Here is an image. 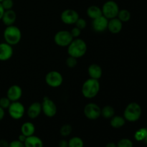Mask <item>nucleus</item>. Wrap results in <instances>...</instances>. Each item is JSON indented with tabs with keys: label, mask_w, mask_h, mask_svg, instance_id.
I'll list each match as a JSON object with an SVG mask.
<instances>
[{
	"label": "nucleus",
	"mask_w": 147,
	"mask_h": 147,
	"mask_svg": "<svg viewBox=\"0 0 147 147\" xmlns=\"http://www.w3.org/2000/svg\"><path fill=\"white\" fill-rule=\"evenodd\" d=\"M87 49V45L84 40L80 38H76L73 39L71 43L67 46V53L69 56L78 59L86 55Z\"/></svg>",
	"instance_id": "f257e3e1"
},
{
	"label": "nucleus",
	"mask_w": 147,
	"mask_h": 147,
	"mask_svg": "<svg viewBox=\"0 0 147 147\" xmlns=\"http://www.w3.org/2000/svg\"><path fill=\"white\" fill-rule=\"evenodd\" d=\"M100 83L98 80L90 78L86 80L82 86V94L86 98H93L98 94L100 91Z\"/></svg>",
	"instance_id": "f03ea898"
},
{
	"label": "nucleus",
	"mask_w": 147,
	"mask_h": 147,
	"mask_svg": "<svg viewBox=\"0 0 147 147\" xmlns=\"http://www.w3.org/2000/svg\"><path fill=\"white\" fill-rule=\"evenodd\" d=\"M5 42L11 46L16 45L22 39V32L17 26H7L3 33Z\"/></svg>",
	"instance_id": "7ed1b4c3"
},
{
	"label": "nucleus",
	"mask_w": 147,
	"mask_h": 147,
	"mask_svg": "<svg viewBox=\"0 0 147 147\" xmlns=\"http://www.w3.org/2000/svg\"><path fill=\"white\" fill-rule=\"evenodd\" d=\"M142 108L137 103L132 102L126 107L123 113V117L129 122H135L140 119L142 116Z\"/></svg>",
	"instance_id": "20e7f679"
},
{
	"label": "nucleus",
	"mask_w": 147,
	"mask_h": 147,
	"mask_svg": "<svg viewBox=\"0 0 147 147\" xmlns=\"http://www.w3.org/2000/svg\"><path fill=\"white\" fill-rule=\"evenodd\" d=\"M102 14L108 20L117 17L119 11V7L116 1L109 0L106 1L102 7Z\"/></svg>",
	"instance_id": "39448f33"
},
{
	"label": "nucleus",
	"mask_w": 147,
	"mask_h": 147,
	"mask_svg": "<svg viewBox=\"0 0 147 147\" xmlns=\"http://www.w3.org/2000/svg\"><path fill=\"white\" fill-rule=\"evenodd\" d=\"M73 36L70 32L67 30L58 31L54 36V41L57 45L60 47H67L73 40Z\"/></svg>",
	"instance_id": "423d86ee"
},
{
	"label": "nucleus",
	"mask_w": 147,
	"mask_h": 147,
	"mask_svg": "<svg viewBox=\"0 0 147 147\" xmlns=\"http://www.w3.org/2000/svg\"><path fill=\"white\" fill-rule=\"evenodd\" d=\"M7 110L10 117L14 120L22 119L25 113V108L24 105L19 101L11 102Z\"/></svg>",
	"instance_id": "0eeeda50"
},
{
	"label": "nucleus",
	"mask_w": 147,
	"mask_h": 147,
	"mask_svg": "<svg viewBox=\"0 0 147 147\" xmlns=\"http://www.w3.org/2000/svg\"><path fill=\"white\" fill-rule=\"evenodd\" d=\"M42 105V112H43L47 117L53 118L57 113V106L55 102L48 97H45L43 98Z\"/></svg>",
	"instance_id": "6e6552de"
},
{
	"label": "nucleus",
	"mask_w": 147,
	"mask_h": 147,
	"mask_svg": "<svg viewBox=\"0 0 147 147\" xmlns=\"http://www.w3.org/2000/svg\"><path fill=\"white\" fill-rule=\"evenodd\" d=\"M45 82L50 87L58 88L63 84V77L58 71L53 70L47 73L45 76Z\"/></svg>",
	"instance_id": "1a4fd4ad"
},
{
	"label": "nucleus",
	"mask_w": 147,
	"mask_h": 147,
	"mask_svg": "<svg viewBox=\"0 0 147 147\" xmlns=\"http://www.w3.org/2000/svg\"><path fill=\"white\" fill-rule=\"evenodd\" d=\"M83 112L86 117L90 120H96L101 116V109L98 105L94 103L86 105Z\"/></svg>",
	"instance_id": "9d476101"
},
{
	"label": "nucleus",
	"mask_w": 147,
	"mask_h": 147,
	"mask_svg": "<svg viewBox=\"0 0 147 147\" xmlns=\"http://www.w3.org/2000/svg\"><path fill=\"white\" fill-rule=\"evenodd\" d=\"M79 14L77 11L72 9H67L64 10L61 13L60 18H61L62 22L64 24L71 25V24H75L78 19L79 18Z\"/></svg>",
	"instance_id": "9b49d317"
},
{
	"label": "nucleus",
	"mask_w": 147,
	"mask_h": 147,
	"mask_svg": "<svg viewBox=\"0 0 147 147\" xmlns=\"http://www.w3.org/2000/svg\"><path fill=\"white\" fill-rule=\"evenodd\" d=\"M108 23H109V20L102 15L95 20H93L92 27L96 32H103L108 29Z\"/></svg>",
	"instance_id": "f8f14e48"
},
{
	"label": "nucleus",
	"mask_w": 147,
	"mask_h": 147,
	"mask_svg": "<svg viewBox=\"0 0 147 147\" xmlns=\"http://www.w3.org/2000/svg\"><path fill=\"white\" fill-rule=\"evenodd\" d=\"M22 96V89L18 85H13L10 86L7 91V97L11 102L19 101Z\"/></svg>",
	"instance_id": "ddd939ff"
},
{
	"label": "nucleus",
	"mask_w": 147,
	"mask_h": 147,
	"mask_svg": "<svg viewBox=\"0 0 147 147\" xmlns=\"http://www.w3.org/2000/svg\"><path fill=\"white\" fill-rule=\"evenodd\" d=\"M13 47L7 42L0 43V61H7L13 55Z\"/></svg>",
	"instance_id": "4468645a"
},
{
	"label": "nucleus",
	"mask_w": 147,
	"mask_h": 147,
	"mask_svg": "<svg viewBox=\"0 0 147 147\" xmlns=\"http://www.w3.org/2000/svg\"><path fill=\"white\" fill-rule=\"evenodd\" d=\"M122 28H123V22L117 17L109 20L107 30H109L112 34H118L121 31Z\"/></svg>",
	"instance_id": "2eb2a0df"
},
{
	"label": "nucleus",
	"mask_w": 147,
	"mask_h": 147,
	"mask_svg": "<svg viewBox=\"0 0 147 147\" xmlns=\"http://www.w3.org/2000/svg\"><path fill=\"white\" fill-rule=\"evenodd\" d=\"M16 20H17V14H16V12L13 9H9L4 11V13L1 20L2 21L3 24L7 27V26L14 25Z\"/></svg>",
	"instance_id": "dca6fc26"
},
{
	"label": "nucleus",
	"mask_w": 147,
	"mask_h": 147,
	"mask_svg": "<svg viewBox=\"0 0 147 147\" xmlns=\"http://www.w3.org/2000/svg\"><path fill=\"white\" fill-rule=\"evenodd\" d=\"M42 112V105L39 102H34L29 106L27 109V115L29 118L34 119L38 117Z\"/></svg>",
	"instance_id": "f3484780"
},
{
	"label": "nucleus",
	"mask_w": 147,
	"mask_h": 147,
	"mask_svg": "<svg viewBox=\"0 0 147 147\" xmlns=\"http://www.w3.org/2000/svg\"><path fill=\"white\" fill-rule=\"evenodd\" d=\"M88 73L90 78L99 80L103 74V70L99 65L93 63V64L89 65L88 68Z\"/></svg>",
	"instance_id": "a211bd4d"
},
{
	"label": "nucleus",
	"mask_w": 147,
	"mask_h": 147,
	"mask_svg": "<svg viewBox=\"0 0 147 147\" xmlns=\"http://www.w3.org/2000/svg\"><path fill=\"white\" fill-rule=\"evenodd\" d=\"M24 144L25 147H43L42 139L34 135L27 137Z\"/></svg>",
	"instance_id": "6ab92c4d"
},
{
	"label": "nucleus",
	"mask_w": 147,
	"mask_h": 147,
	"mask_svg": "<svg viewBox=\"0 0 147 147\" xmlns=\"http://www.w3.org/2000/svg\"><path fill=\"white\" fill-rule=\"evenodd\" d=\"M35 132V126L32 122L27 121L23 123L21 126V133L27 137L34 135Z\"/></svg>",
	"instance_id": "aec40b11"
},
{
	"label": "nucleus",
	"mask_w": 147,
	"mask_h": 147,
	"mask_svg": "<svg viewBox=\"0 0 147 147\" xmlns=\"http://www.w3.org/2000/svg\"><path fill=\"white\" fill-rule=\"evenodd\" d=\"M87 15L89 18L92 19V20H95V19L103 15L101 8L96 5L90 6L87 9Z\"/></svg>",
	"instance_id": "412c9836"
},
{
	"label": "nucleus",
	"mask_w": 147,
	"mask_h": 147,
	"mask_svg": "<svg viewBox=\"0 0 147 147\" xmlns=\"http://www.w3.org/2000/svg\"><path fill=\"white\" fill-rule=\"evenodd\" d=\"M126 123V119L123 116H113L111 119L110 124L114 129H120L123 127Z\"/></svg>",
	"instance_id": "4be33fe9"
},
{
	"label": "nucleus",
	"mask_w": 147,
	"mask_h": 147,
	"mask_svg": "<svg viewBox=\"0 0 147 147\" xmlns=\"http://www.w3.org/2000/svg\"><path fill=\"white\" fill-rule=\"evenodd\" d=\"M115 115V110L111 106H105L101 109V116L106 119H111Z\"/></svg>",
	"instance_id": "5701e85b"
},
{
	"label": "nucleus",
	"mask_w": 147,
	"mask_h": 147,
	"mask_svg": "<svg viewBox=\"0 0 147 147\" xmlns=\"http://www.w3.org/2000/svg\"><path fill=\"white\" fill-rule=\"evenodd\" d=\"M117 18L119 19L122 22H127L131 19V13L127 9L119 10Z\"/></svg>",
	"instance_id": "b1692460"
},
{
	"label": "nucleus",
	"mask_w": 147,
	"mask_h": 147,
	"mask_svg": "<svg viewBox=\"0 0 147 147\" xmlns=\"http://www.w3.org/2000/svg\"><path fill=\"white\" fill-rule=\"evenodd\" d=\"M84 143L81 138L75 136L68 141V147H83Z\"/></svg>",
	"instance_id": "393cba45"
},
{
	"label": "nucleus",
	"mask_w": 147,
	"mask_h": 147,
	"mask_svg": "<svg viewBox=\"0 0 147 147\" xmlns=\"http://www.w3.org/2000/svg\"><path fill=\"white\" fill-rule=\"evenodd\" d=\"M146 135L147 129H146V128H142V129L136 131L134 134V138L138 142H142V141L145 140V139L146 137Z\"/></svg>",
	"instance_id": "a878e982"
},
{
	"label": "nucleus",
	"mask_w": 147,
	"mask_h": 147,
	"mask_svg": "<svg viewBox=\"0 0 147 147\" xmlns=\"http://www.w3.org/2000/svg\"><path fill=\"white\" fill-rule=\"evenodd\" d=\"M72 131H73V128H72L71 125L70 124H64L63 126H61L60 129V133L61 136H69L71 134Z\"/></svg>",
	"instance_id": "bb28decb"
},
{
	"label": "nucleus",
	"mask_w": 147,
	"mask_h": 147,
	"mask_svg": "<svg viewBox=\"0 0 147 147\" xmlns=\"http://www.w3.org/2000/svg\"><path fill=\"white\" fill-rule=\"evenodd\" d=\"M117 147H133V142L129 139H122L116 144Z\"/></svg>",
	"instance_id": "cd10ccee"
},
{
	"label": "nucleus",
	"mask_w": 147,
	"mask_h": 147,
	"mask_svg": "<svg viewBox=\"0 0 147 147\" xmlns=\"http://www.w3.org/2000/svg\"><path fill=\"white\" fill-rule=\"evenodd\" d=\"M78 59L72 56H69L66 60V65L70 68H74L78 64Z\"/></svg>",
	"instance_id": "c85d7f7f"
},
{
	"label": "nucleus",
	"mask_w": 147,
	"mask_h": 147,
	"mask_svg": "<svg viewBox=\"0 0 147 147\" xmlns=\"http://www.w3.org/2000/svg\"><path fill=\"white\" fill-rule=\"evenodd\" d=\"M11 101L6 96V97H2L0 98V106L3 109H8L9 106L11 104Z\"/></svg>",
	"instance_id": "c756f323"
},
{
	"label": "nucleus",
	"mask_w": 147,
	"mask_h": 147,
	"mask_svg": "<svg viewBox=\"0 0 147 147\" xmlns=\"http://www.w3.org/2000/svg\"><path fill=\"white\" fill-rule=\"evenodd\" d=\"M4 10L12 9L14 7V1L13 0H3L1 2Z\"/></svg>",
	"instance_id": "7c9ffc66"
},
{
	"label": "nucleus",
	"mask_w": 147,
	"mask_h": 147,
	"mask_svg": "<svg viewBox=\"0 0 147 147\" xmlns=\"http://www.w3.org/2000/svg\"><path fill=\"white\" fill-rule=\"evenodd\" d=\"M75 24H76V27L79 28L80 30H84L86 27V26H87V22H86V20H84L83 18L79 17V18L78 19L77 21H76V22L75 23Z\"/></svg>",
	"instance_id": "2f4dec72"
},
{
	"label": "nucleus",
	"mask_w": 147,
	"mask_h": 147,
	"mask_svg": "<svg viewBox=\"0 0 147 147\" xmlns=\"http://www.w3.org/2000/svg\"><path fill=\"white\" fill-rule=\"evenodd\" d=\"M70 34H71V35L73 36V38L76 39V38H78L79 36L80 35V34H81V30H80L79 28H78V27H75L70 30Z\"/></svg>",
	"instance_id": "473e14b6"
},
{
	"label": "nucleus",
	"mask_w": 147,
	"mask_h": 147,
	"mask_svg": "<svg viewBox=\"0 0 147 147\" xmlns=\"http://www.w3.org/2000/svg\"><path fill=\"white\" fill-rule=\"evenodd\" d=\"M9 147H25L24 144L19 140H14L9 144Z\"/></svg>",
	"instance_id": "72a5a7b5"
},
{
	"label": "nucleus",
	"mask_w": 147,
	"mask_h": 147,
	"mask_svg": "<svg viewBox=\"0 0 147 147\" xmlns=\"http://www.w3.org/2000/svg\"><path fill=\"white\" fill-rule=\"evenodd\" d=\"M9 143L5 139H1L0 140V147H9Z\"/></svg>",
	"instance_id": "f704fd0d"
},
{
	"label": "nucleus",
	"mask_w": 147,
	"mask_h": 147,
	"mask_svg": "<svg viewBox=\"0 0 147 147\" xmlns=\"http://www.w3.org/2000/svg\"><path fill=\"white\" fill-rule=\"evenodd\" d=\"M59 147H68V142L66 140H61L59 142Z\"/></svg>",
	"instance_id": "c9c22d12"
},
{
	"label": "nucleus",
	"mask_w": 147,
	"mask_h": 147,
	"mask_svg": "<svg viewBox=\"0 0 147 147\" xmlns=\"http://www.w3.org/2000/svg\"><path fill=\"white\" fill-rule=\"evenodd\" d=\"M4 116H5V111H4V109H3L0 106V121L3 120Z\"/></svg>",
	"instance_id": "e433bc0d"
},
{
	"label": "nucleus",
	"mask_w": 147,
	"mask_h": 147,
	"mask_svg": "<svg viewBox=\"0 0 147 147\" xmlns=\"http://www.w3.org/2000/svg\"><path fill=\"white\" fill-rule=\"evenodd\" d=\"M26 139H27V136H24V135H23L22 134H20V136H19V139H18V140H19V141H20V142H23V143H24V142H25Z\"/></svg>",
	"instance_id": "4c0bfd02"
},
{
	"label": "nucleus",
	"mask_w": 147,
	"mask_h": 147,
	"mask_svg": "<svg viewBox=\"0 0 147 147\" xmlns=\"http://www.w3.org/2000/svg\"><path fill=\"white\" fill-rule=\"evenodd\" d=\"M4 11H5V10L4 9L2 5H1V4L0 3V20H1V18H2L3 14H4Z\"/></svg>",
	"instance_id": "58836bf2"
},
{
	"label": "nucleus",
	"mask_w": 147,
	"mask_h": 147,
	"mask_svg": "<svg viewBox=\"0 0 147 147\" xmlns=\"http://www.w3.org/2000/svg\"><path fill=\"white\" fill-rule=\"evenodd\" d=\"M106 147H117V146H116V144L113 143V142H110V143L107 144L106 145Z\"/></svg>",
	"instance_id": "ea45409f"
},
{
	"label": "nucleus",
	"mask_w": 147,
	"mask_h": 147,
	"mask_svg": "<svg viewBox=\"0 0 147 147\" xmlns=\"http://www.w3.org/2000/svg\"><path fill=\"white\" fill-rule=\"evenodd\" d=\"M144 141H145V142L147 144V135H146V139H145Z\"/></svg>",
	"instance_id": "a19ab883"
},
{
	"label": "nucleus",
	"mask_w": 147,
	"mask_h": 147,
	"mask_svg": "<svg viewBox=\"0 0 147 147\" xmlns=\"http://www.w3.org/2000/svg\"><path fill=\"white\" fill-rule=\"evenodd\" d=\"M2 1H3V0H0V3H1Z\"/></svg>",
	"instance_id": "79ce46f5"
},
{
	"label": "nucleus",
	"mask_w": 147,
	"mask_h": 147,
	"mask_svg": "<svg viewBox=\"0 0 147 147\" xmlns=\"http://www.w3.org/2000/svg\"><path fill=\"white\" fill-rule=\"evenodd\" d=\"M146 54H147V50H146Z\"/></svg>",
	"instance_id": "37998d69"
}]
</instances>
